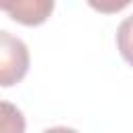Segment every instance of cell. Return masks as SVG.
Wrapping results in <instances>:
<instances>
[{
    "mask_svg": "<svg viewBox=\"0 0 133 133\" xmlns=\"http://www.w3.org/2000/svg\"><path fill=\"white\" fill-rule=\"evenodd\" d=\"M31 56L27 44L0 29V87H12L25 79L29 73Z\"/></svg>",
    "mask_w": 133,
    "mask_h": 133,
    "instance_id": "6da1fadb",
    "label": "cell"
},
{
    "mask_svg": "<svg viewBox=\"0 0 133 133\" xmlns=\"http://www.w3.org/2000/svg\"><path fill=\"white\" fill-rule=\"evenodd\" d=\"M54 4L56 0H0V10L19 25L37 27L52 17Z\"/></svg>",
    "mask_w": 133,
    "mask_h": 133,
    "instance_id": "7a4b0ae2",
    "label": "cell"
},
{
    "mask_svg": "<svg viewBox=\"0 0 133 133\" xmlns=\"http://www.w3.org/2000/svg\"><path fill=\"white\" fill-rule=\"evenodd\" d=\"M25 129L27 123L21 108L0 100V133H25Z\"/></svg>",
    "mask_w": 133,
    "mask_h": 133,
    "instance_id": "3957f363",
    "label": "cell"
},
{
    "mask_svg": "<svg viewBox=\"0 0 133 133\" xmlns=\"http://www.w3.org/2000/svg\"><path fill=\"white\" fill-rule=\"evenodd\" d=\"M116 48L123 56V60L133 66V15L127 17L125 21H121L118 29H116Z\"/></svg>",
    "mask_w": 133,
    "mask_h": 133,
    "instance_id": "277c9868",
    "label": "cell"
},
{
    "mask_svg": "<svg viewBox=\"0 0 133 133\" xmlns=\"http://www.w3.org/2000/svg\"><path fill=\"white\" fill-rule=\"evenodd\" d=\"M89 4V8H94L96 12L102 15H116L121 10H125L133 0H85Z\"/></svg>",
    "mask_w": 133,
    "mask_h": 133,
    "instance_id": "5b68a950",
    "label": "cell"
},
{
    "mask_svg": "<svg viewBox=\"0 0 133 133\" xmlns=\"http://www.w3.org/2000/svg\"><path fill=\"white\" fill-rule=\"evenodd\" d=\"M44 133H79V131H75V129H71V127H50V129H46Z\"/></svg>",
    "mask_w": 133,
    "mask_h": 133,
    "instance_id": "8992f818",
    "label": "cell"
}]
</instances>
